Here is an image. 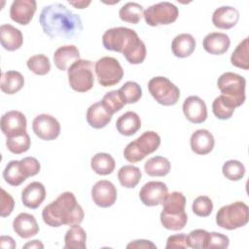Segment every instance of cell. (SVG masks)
Here are the masks:
<instances>
[{"instance_id": "6da1fadb", "label": "cell", "mask_w": 249, "mask_h": 249, "mask_svg": "<svg viewBox=\"0 0 249 249\" xmlns=\"http://www.w3.org/2000/svg\"><path fill=\"white\" fill-rule=\"evenodd\" d=\"M39 23L44 33L52 39L70 40L78 37L83 31L80 16L60 3L45 6L40 13Z\"/></svg>"}, {"instance_id": "7a4b0ae2", "label": "cell", "mask_w": 249, "mask_h": 249, "mask_svg": "<svg viewBox=\"0 0 249 249\" xmlns=\"http://www.w3.org/2000/svg\"><path fill=\"white\" fill-rule=\"evenodd\" d=\"M84 210L71 192L60 194L56 199L46 205L42 211L45 224L57 228L62 225H80L84 220Z\"/></svg>"}, {"instance_id": "3957f363", "label": "cell", "mask_w": 249, "mask_h": 249, "mask_svg": "<svg viewBox=\"0 0 249 249\" xmlns=\"http://www.w3.org/2000/svg\"><path fill=\"white\" fill-rule=\"evenodd\" d=\"M140 40L135 30L124 26L107 29L102 36V44L106 50L121 53L124 55Z\"/></svg>"}, {"instance_id": "277c9868", "label": "cell", "mask_w": 249, "mask_h": 249, "mask_svg": "<svg viewBox=\"0 0 249 249\" xmlns=\"http://www.w3.org/2000/svg\"><path fill=\"white\" fill-rule=\"evenodd\" d=\"M160 145V137L156 131H145L138 138L129 142L124 150V159L131 163L142 160L147 155L154 153Z\"/></svg>"}, {"instance_id": "5b68a950", "label": "cell", "mask_w": 249, "mask_h": 249, "mask_svg": "<svg viewBox=\"0 0 249 249\" xmlns=\"http://www.w3.org/2000/svg\"><path fill=\"white\" fill-rule=\"evenodd\" d=\"M249 221V208L243 201H235L222 206L216 214V224L225 230L232 231L244 227Z\"/></svg>"}, {"instance_id": "8992f818", "label": "cell", "mask_w": 249, "mask_h": 249, "mask_svg": "<svg viewBox=\"0 0 249 249\" xmlns=\"http://www.w3.org/2000/svg\"><path fill=\"white\" fill-rule=\"evenodd\" d=\"M70 88L78 92H86L92 89L94 84L93 63L88 59L75 61L67 70Z\"/></svg>"}, {"instance_id": "52a82bcc", "label": "cell", "mask_w": 249, "mask_h": 249, "mask_svg": "<svg viewBox=\"0 0 249 249\" xmlns=\"http://www.w3.org/2000/svg\"><path fill=\"white\" fill-rule=\"evenodd\" d=\"M221 93L233 101L236 107L241 106L246 98L245 78L233 72L223 73L217 81Z\"/></svg>"}, {"instance_id": "ba28073f", "label": "cell", "mask_w": 249, "mask_h": 249, "mask_svg": "<svg viewBox=\"0 0 249 249\" xmlns=\"http://www.w3.org/2000/svg\"><path fill=\"white\" fill-rule=\"evenodd\" d=\"M148 89L153 98L163 106L176 104L180 97V89L177 86L162 76L152 78L148 83Z\"/></svg>"}, {"instance_id": "9c48e42d", "label": "cell", "mask_w": 249, "mask_h": 249, "mask_svg": "<svg viewBox=\"0 0 249 249\" xmlns=\"http://www.w3.org/2000/svg\"><path fill=\"white\" fill-rule=\"evenodd\" d=\"M94 72L99 85L104 88L117 85L124 77L122 65L112 56L99 58L94 64Z\"/></svg>"}, {"instance_id": "30bf717a", "label": "cell", "mask_w": 249, "mask_h": 249, "mask_svg": "<svg viewBox=\"0 0 249 249\" xmlns=\"http://www.w3.org/2000/svg\"><path fill=\"white\" fill-rule=\"evenodd\" d=\"M179 16L178 8L170 2H160L147 8L143 17L150 26L166 25L174 22Z\"/></svg>"}, {"instance_id": "8fae6325", "label": "cell", "mask_w": 249, "mask_h": 249, "mask_svg": "<svg viewBox=\"0 0 249 249\" xmlns=\"http://www.w3.org/2000/svg\"><path fill=\"white\" fill-rule=\"evenodd\" d=\"M33 132L42 140L51 141L58 137L60 133V124L49 114H40L32 122Z\"/></svg>"}, {"instance_id": "7c38bea8", "label": "cell", "mask_w": 249, "mask_h": 249, "mask_svg": "<svg viewBox=\"0 0 249 249\" xmlns=\"http://www.w3.org/2000/svg\"><path fill=\"white\" fill-rule=\"evenodd\" d=\"M168 194L165 183L160 181H150L146 183L139 192V198L147 206H157L163 203Z\"/></svg>"}, {"instance_id": "4fadbf2b", "label": "cell", "mask_w": 249, "mask_h": 249, "mask_svg": "<svg viewBox=\"0 0 249 249\" xmlns=\"http://www.w3.org/2000/svg\"><path fill=\"white\" fill-rule=\"evenodd\" d=\"M91 198L99 207H110L116 202L117 189L114 184L108 180L97 181L91 188Z\"/></svg>"}, {"instance_id": "5bb4252c", "label": "cell", "mask_w": 249, "mask_h": 249, "mask_svg": "<svg viewBox=\"0 0 249 249\" xmlns=\"http://www.w3.org/2000/svg\"><path fill=\"white\" fill-rule=\"evenodd\" d=\"M1 130L7 137L22 134L26 132L27 122L23 113L12 110L5 113L1 118Z\"/></svg>"}, {"instance_id": "9a60e30c", "label": "cell", "mask_w": 249, "mask_h": 249, "mask_svg": "<svg viewBox=\"0 0 249 249\" xmlns=\"http://www.w3.org/2000/svg\"><path fill=\"white\" fill-rule=\"evenodd\" d=\"M183 113L186 119L193 124H201L207 119L205 102L196 95L188 96L183 103Z\"/></svg>"}, {"instance_id": "2e32d148", "label": "cell", "mask_w": 249, "mask_h": 249, "mask_svg": "<svg viewBox=\"0 0 249 249\" xmlns=\"http://www.w3.org/2000/svg\"><path fill=\"white\" fill-rule=\"evenodd\" d=\"M37 9L35 0H15L10 8V17L12 20L20 24L27 25Z\"/></svg>"}, {"instance_id": "e0dca14e", "label": "cell", "mask_w": 249, "mask_h": 249, "mask_svg": "<svg viewBox=\"0 0 249 249\" xmlns=\"http://www.w3.org/2000/svg\"><path fill=\"white\" fill-rule=\"evenodd\" d=\"M113 113L106 107L102 100L91 104L87 110V122L93 128H103L112 120Z\"/></svg>"}, {"instance_id": "ac0fdd59", "label": "cell", "mask_w": 249, "mask_h": 249, "mask_svg": "<svg viewBox=\"0 0 249 249\" xmlns=\"http://www.w3.org/2000/svg\"><path fill=\"white\" fill-rule=\"evenodd\" d=\"M239 12L231 6H221L212 15V23L219 29H231L236 25Z\"/></svg>"}, {"instance_id": "d6986e66", "label": "cell", "mask_w": 249, "mask_h": 249, "mask_svg": "<svg viewBox=\"0 0 249 249\" xmlns=\"http://www.w3.org/2000/svg\"><path fill=\"white\" fill-rule=\"evenodd\" d=\"M202 46L208 53L220 55L228 52L231 46V39L226 33L211 32L203 38Z\"/></svg>"}, {"instance_id": "ffe728a7", "label": "cell", "mask_w": 249, "mask_h": 249, "mask_svg": "<svg viewBox=\"0 0 249 249\" xmlns=\"http://www.w3.org/2000/svg\"><path fill=\"white\" fill-rule=\"evenodd\" d=\"M46 197V189L40 182L29 183L21 192V201L30 209L38 208Z\"/></svg>"}, {"instance_id": "44dd1931", "label": "cell", "mask_w": 249, "mask_h": 249, "mask_svg": "<svg viewBox=\"0 0 249 249\" xmlns=\"http://www.w3.org/2000/svg\"><path fill=\"white\" fill-rule=\"evenodd\" d=\"M13 229L21 238H30L39 232L35 217L28 213H19L13 221Z\"/></svg>"}, {"instance_id": "7402d4cb", "label": "cell", "mask_w": 249, "mask_h": 249, "mask_svg": "<svg viewBox=\"0 0 249 249\" xmlns=\"http://www.w3.org/2000/svg\"><path fill=\"white\" fill-rule=\"evenodd\" d=\"M191 149L197 155L209 154L215 145L213 134L207 129H197L191 135L190 139Z\"/></svg>"}, {"instance_id": "603a6c76", "label": "cell", "mask_w": 249, "mask_h": 249, "mask_svg": "<svg viewBox=\"0 0 249 249\" xmlns=\"http://www.w3.org/2000/svg\"><path fill=\"white\" fill-rule=\"evenodd\" d=\"M0 41L2 47L9 52L18 50L23 44V36L19 29L11 24L0 26Z\"/></svg>"}, {"instance_id": "cb8c5ba5", "label": "cell", "mask_w": 249, "mask_h": 249, "mask_svg": "<svg viewBox=\"0 0 249 249\" xmlns=\"http://www.w3.org/2000/svg\"><path fill=\"white\" fill-rule=\"evenodd\" d=\"M80 58V53L76 46L65 45L59 47L53 53V62L57 69L61 71L68 70V68Z\"/></svg>"}, {"instance_id": "d4e9b609", "label": "cell", "mask_w": 249, "mask_h": 249, "mask_svg": "<svg viewBox=\"0 0 249 249\" xmlns=\"http://www.w3.org/2000/svg\"><path fill=\"white\" fill-rule=\"evenodd\" d=\"M196 49V39L189 33H181L175 36L171 43V51L176 57L190 56Z\"/></svg>"}, {"instance_id": "484cf974", "label": "cell", "mask_w": 249, "mask_h": 249, "mask_svg": "<svg viewBox=\"0 0 249 249\" xmlns=\"http://www.w3.org/2000/svg\"><path fill=\"white\" fill-rule=\"evenodd\" d=\"M116 127L119 133L124 136L135 134L141 127V120L137 113L127 111L120 116L116 122Z\"/></svg>"}, {"instance_id": "4316f807", "label": "cell", "mask_w": 249, "mask_h": 249, "mask_svg": "<svg viewBox=\"0 0 249 249\" xmlns=\"http://www.w3.org/2000/svg\"><path fill=\"white\" fill-rule=\"evenodd\" d=\"M24 85V78L18 71H7L1 74V90L6 94H14L20 90Z\"/></svg>"}, {"instance_id": "83f0119b", "label": "cell", "mask_w": 249, "mask_h": 249, "mask_svg": "<svg viewBox=\"0 0 249 249\" xmlns=\"http://www.w3.org/2000/svg\"><path fill=\"white\" fill-rule=\"evenodd\" d=\"M116 166L114 158L107 153H97L90 160L91 169L98 175L111 174Z\"/></svg>"}, {"instance_id": "f1b7e54d", "label": "cell", "mask_w": 249, "mask_h": 249, "mask_svg": "<svg viewBox=\"0 0 249 249\" xmlns=\"http://www.w3.org/2000/svg\"><path fill=\"white\" fill-rule=\"evenodd\" d=\"M171 168L169 160L161 156H156L149 159L145 164V172L152 177H162L169 173Z\"/></svg>"}, {"instance_id": "f546056e", "label": "cell", "mask_w": 249, "mask_h": 249, "mask_svg": "<svg viewBox=\"0 0 249 249\" xmlns=\"http://www.w3.org/2000/svg\"><path fill=\"white\" fill-rule=\"evenodd\" d=\"M87 233L80 225L71 226L64 236V248L66 249H85Z\"/></svg>"}, {"instance_id": "4dcf8cb0", "label": "cell", "mask_w": 249, "mask_h": 249, "mask_svg": "<svg viewBox=\"0 0 249 249\" xmlns=\"http://www.w3.org/2000/svg\"><path fill=\"white\" fill-rule=\"evenodd\" d=\"M142 177L141 170L134 165H124L118 171L120 184L127 189H132L138 185Z\"/></svg>"}, {"instance_id": "1f68e13d", "label": "cell", "mask_w": 249, "mask_h": 249, "mask_svg": "<svg viewBox=\"0 0 249 249\" xmlns=\"http://www.w3.org/2000/svg\"><path fill=\"white\" fill-rule=\"evenodd\" d=\"M236 108L232 100L221 94L216 97L212 103V111L215 117L219 120H229Z\"/></svg>"}, {"instance_id": "d6a6232c", "label": "cell", "mask_w": 249, "mask_h": 249, "mask_svg": "<svg viewBox=\"0 0 249 249\" xmlns=\"http://www.w3.org/2000/svg\"><path fill=\"white\" fill-rule=\"evenodd\" d=\"M186 197L181 192L167 194L162 203V212L168 214H178L185 211Z\"/></svg>"}, {"instance_id": "836d02e7", "label": "cell", "mask_w": 249, "mask_h": 249, "mask_svg": "<svg viewBox=\"0 0 249 249\" xmlns=\"http://www.w3.org/2000/svg\"><path fill=\"white\" fill-rule=\"evenodd\" d=\"M143 13L144 9L142 5L136 2H127L120 9L119 17L124 22L137 24L143 17Z\"/></svg>"}, {"instance_id": "e575fe53", "label": "cell", "mask_w": 249, "mask_h": 249, "mask_svg": "<svg viewBox=\"0 0 249 249\" xmlns=\"http://www.w3.org/2000/svg\"><path fill=\"white\" fill-rule=\"evenodd\" d=\"M231 62L233 66L244 70L249 69L248 38H244L234 49L231 55Z\"/></svg>"}, {"instance_id": "d590c367", "label": "cell", "mask_w": 249, "mask_h": 249, "mask_svg": "<svg viewBox=\"0 0 249 249\" xmlns=\"http://www.w3.org/2000/svg\"><path fill=\"white\" fill-rule=\"evenodd\" d=\"M160 223L166 230L169 231H180L184 229L188 222V215L186 211L178 214H168L160 212Z\"/></svg>"}, {"instance_id": "8d00e7d4", "label": "cell", "mask_w": 249, "mask_h": 249, "mask_svg": "<svg viewBox=\"0 0 249 249\" xmlns=\"http://www.w3.org/2000/svg\"><path fill=\"white\" fill-rule=\"evenodd\" d=\"M3 178L5 181L14 187L22 184L27 178L21 173L19 168V160H11L3 170Z\"/></svg>"}, {"instance_id": "74e56055", "label": "cell", "mask_w": 249, "mask_h": 249, "mask_svg": "<svg viewBox=\"0 0 249 249\" xmlns=\"http://www.w3.org/2000/svg\"><path fill=\"white\" fill-rule=\"evenodd\" d=\"M30 137L27 134V132H24L19 135L7 137L6 140V146L8 150L16 155H19L22 153H25L30 148Z\"/></svg>"}, {"instance_id": "f35d334b", "label": "cell", "mask_w": 249, "mask_h": 249, "mask_svg": "<svg viewBox=\"0 0 249 249\" xmlns=\"http://www.w3.org/2000/svg\"><path fill=\"white\" fill-rule=\"evenodd\" d=\"M27 68L36 75L43 76L50 72L51 62L47 55L40 53L30 56L26 61Z\"/></svg>"}, {"instance_id": "ab89813d", "label": "cell", "mask_w": 249, "mask_h": 249, "mask_svg": "<svg viewBox=\"0 0 249 249\" xmlns=\"http://www.w3.org/2000/svg\"><path fill=\"white\" fill-rule=\"evenodd\" d=\"M118 90L121 93L125 104L136 103L137 101L140 100L142 96L141 87L136 82H132V81H128L124 83L121 87V89H119Z\"/></svg>"}, {"instance_id": "60d3db41", "label": "cell", "mask_w": 249, "mask_h": 249, "mask_svg": "<svg viewBox=\"0 0 249 249\" xmlns=\"http://www.w3.org/2000/svg\"><path fill=\"white\" fill-rule=\"evenodd\" d=\"M223 175L231 181H238L243 178L245 174V166L239 160H227L222 167Z\"/></svg>"}, {"instance_id": "b9f144b4", "label": "cell", "mask_w": 249, "mask_h": 249, "mask_svg": "<svg viewBox=\"0 0 249 249\" xmlns=\"http://www.w3.org/2000/svg\"><path fill=\"white\" fill-rule=\"evenodd\" d=\"M209 239V232L202 229H196L192 231L187 235V244L188 247L200 249L207 248V242Z\"/></svg>"}, {"instance_id": "7bdbcfd3", "label": "cell", "mask_w": 249, "mask_h": 249, "mask_svg": "<svg viewBox=\"0 0 249 249\" xmlns=\"http://www.w3.org/2000/svg\"><path fill=\"white\" fill-rule=\"evenodd\" d=\"M193 212L199 217H207L213 210V202L207 196H199L193 201Z\"/></svg>"}, {"instance_id": "ee69618b", "label": "cell", "mask_w": 249, "mask_h": 249, "mask_svg": "<svg viewBox=\"0 0 249 249\" xmlns=\"http://www.w3.org/2000/svg\"><path fill=\"white\" fill-rule=\"evenodd\" d=\"M102 102L113 114L122 110L123 107L125 105V102L123 99L119 90H111L106 92L102 98Z\"/></svg>"}, {"instance_id": "f6af8a7d", "label": "cell", "mask_w": 249, "mask_h": 249, "mask_svg": "<svg viewBox=\"0 0 249 249\" xmlns=\"http://www.w3.org/2000/svg\"><path fill=\"white\" fill-rule=\"evenodd\" d=\"M19 168L24 177H32L39 173L41 164L39 160L33 157H25L19 160Z\"/></svg>"}, {"instance_id": "bcb514c9", "label": "cell", "mask_w": 249, "mask_h": 249, "mask_svg": "<svg viewBox=\"0 0 249 249\" xmlns=\"http://www.w3.org/2000/svg\"><path fill=\"white\" fill-rule=\"evenodd\" d=\"M0 200H1V207H0L1 217H7L14 210L15 200L13 196L9 193H7L4 189H1Z\"/></svg>"}, {"instance_id": "7dc6e473", "label": "cell", "mask_w": 249, "mask_h": 249, "mask_svg": "<svg viewBox=\"0 0 249 249\" xmlns=\"http://www.w3.org/2000/svg\"><path fill=\"white\" fill-rule=\"evenodd\" d=\"M230 244V239L227 235L212 231L209 232V239L207 242V248H227Z\"/></svg>"}, {"instance_id": "c3c4849f", "label": "cell", "mask_w": 249, "mask_h": 249, "mask_svg": "<svg viewBox=\"0 0 249 249\" xmlns=\"http://www.w3.org/2000/svg\"><path fill=\"white\" fill-rule=\"evenodd\" d=\"M166 249H171V248H181L185 249L188 248L187 244V235L183 233H178V234H173L168 236L166 240Z\"/></svg>"}, {"instance_id": "681fc988", "label": "cell", "mask_w": 249, "mask_h": 249, "mask_svg": "<svg viewBox=\"0 0 249 249\" xmlns=\"http://www.w3.org/2000/svg\"><path fill=\"white\" fill-rule=\"evenodd\" d=\"M126 248H143V249H156L157 246L150 240L146 239H138V240H133L129 242L126 245Z\"/></svg>"}, {"instance_id": "f907efd6", "label": "cell", "mask_w": 249, "mask_h": 249, "mask_svg": "<svg viewBox=\"0 0 249 249\" xmlns=\"http://www.w3.org/2000/svg\"><path fill=\"white\" fill-rule=\"evenodd\" d=\"M0 246L2 248H11L14 249L16 248V242L15 240L11 237V236H7V235H2L0 237Z\"/></svg>"}, {"instance_id": "816d5d0a", "label": "cell", "mask_w": 249, "mask_h": 249, "mask_svg": "<svg viewBox=\"0 0 249 249\" xmlns=\"http://www.w3.org/2000/svg\"><path fill=\"white\" fill-rule=\"evenodd\" d=\"M68 3L72 6H74L76 9H85L90 4V1H76V2L69 1Z\"/></svg>"}, {"instance_id": "f5cc1de1", "label": "cell", "mask_w": 249, "mask_h": 249, "mask_svg": "<svg viewBox=\"0 0 249 249\" xmlns=\"http://www.w3.org/2000/svg\"><path fill=\"white\" fill-rule=\"evenodd\" d=\"M23 248H44V245L40 240L35 239L31 240L30 242H27L25 245H23Z\"/></svg>"}]
</instances>
